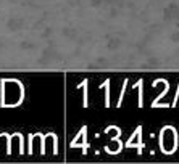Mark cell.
<instances>
[{
    "label": "cell",
    "mask_w": 179,
    "mask_h": 164,
    "mask_svg": "<svg viewBox=\"0 0 179 164\" xmlns=\"http://www.w3.org/2000/svg\"><path fill=\"white\" fill-rule=\"evenodd\" d=\"M158 81H160V82H163V84H165V88H163V92H161V93L158 95V97H157V98H155V100L152 101V108H163V106L160 105V100H161V98H163L165 95L168 93V92H170V82H168V81H165V79H158Z\"/></svg>",
    "instance_id": "cell-1"
},
{
    "label": "cell",
    "mask_w": 179,
    "mask_h": 164,
    "mask_svg": "<svg viewBox=\"0 0 179 164\" xmlns=\"http://www.w3.org/2000/svg\"><path fill=\"white\" fill-rule=\"evenodd\" d=\"M102 87L105 88V92H106L105 93V106L108 108L110 106V81H105L103 84H100V88Z\"/></svg>",
    "instance_id": "cell-2"
},
{
    "label": "cell",
    "mask_w": 179,
    "mask_h": 164,
    "mask_svg": "<svg viewBox=\"0 0 179 164\" xmlns=\"http://www.w3.org/2000/svg\"><path fill=\"white\" fill-rule=\"evenodd\" d=\"M142 85H144V81L140 79V81H137L136 84L132 85L134 88H139V108H142L144 106V98H142Z\"/></svg>",
    "instance_id": "cell-3"
},
{
    "label": "cell",
    "mask_w": 179,
    "mask_h": 164,
    "mask_svg": "<svg viewBox=\"0 0 179 164\" xmlns=\"http://www.w3.org/2000/svg\"><path fill=\"white\" fill-rule=\"evenodd\" d=\"M87 84H89V81H82V84H79L76 88H82L84 90V108H87L89 106V103H87Z\"/></svg>",
    "instance_id": "cell-4"
},
{
    "label": "cell",
    "mask_w": 179,
    "mask_h": 164,
    "mask_svg": "<svg viewBox=\"0 0 179 164\" xmlns=\"http://www.w3.org/2000/svg\"><path fill=\"white\" fill-rule=\"evenodd\" d=\"M126 85H128V81L124 82V85H123V90H121V95H119V100H118L116 108H119V106H121V103H123V95H124V92H126Z\"/></svg>",
    "instance_id": "cell-5"
},
{
    "label": "cell",
    "mask_w": 179,
    "mask_h": 164,
    "mask_svg": "<svg viewBox=\"0 0 179 164\" xmlns=\"http://www.w3.org/2000/svg\"><path fill=\"white\" fill-rule=\"evenodd\" d=\"M178 98H179V82H178V90H176V97H174V100H173V105H171V106H176V103H178Z\"/></svg>",
    "instance_id": "cell-6"
}]
</instances>
